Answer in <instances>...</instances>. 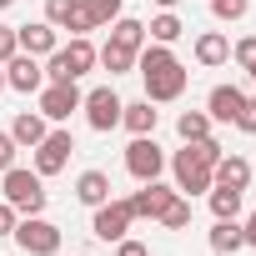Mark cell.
Instances as JSON below:
<instances>
[{
    "label": "cell",
    "instance_id": "obj_34",
    "mask_svg": "<svg viewBox=\"0 0 256 256\" xmlns=\"http://www.w3.org/2000/svg\"><path fill=\"white\" fill-rule=\"evenodd\" d=\"M16 221H20V211H16L6 196H0V236H16Z\"/></svg>",
    "mask_w": 256,
    "mask_h": 256
},
{
    "label": "cell",
    "instance_id": "obj_6",
    "mask_svg": "<svg viewBox=\"0 0 256 256\" xmlns=\"http://www.w3.org/2000/svg\"><path fill=\"white\" fill-rule=\"evenodd\" d=\"M126 171H131L136 181H161L166 151L156 146V136H131V146H126Z\"/></svg>",
    "mask_w": 256,
    "mask_h": 256
},
{
    "label": "cell",
    "instance_id": "obj_29",
    "mask_svg": "<svg viewBox=\"0 0 256 256\" xmlns=\"http://www.w3.org/2000/svg\"><path fill=\"white\" fill-rule=\"evenodd\" d=\"M251 10V0H211V16L216 20H241Z\"/></svg>",
    "mask_w": 256,
    "mask_h": 256
},
{
    "label": "cell",
    "instance_id": "obj_17",
    "mask_svg": "<svg viewBox=\"0 0 256 256\" xmlns=\"http://www.w3.org/2000/svg\"><path fill=\"white\" fill-rule=\"evenodd\" d=\"M156 120H161V110H151V100L120 106V126H126L131 136H156Z\"/></svg>",
    "mask_w": 256,
    "mask_h": 256
},
{
    "label": "cell",
    "instance_id": "obj_4",
    "mask_svg": "<svg viewBox=\"0 0 256 256\" xmlns=\"http://www.w3.org/2000/svg\"><path fill=\"white\" fill-rule=\"evenodd\" d=\"M16 241L26 256H60V226L46 221V216H26L16 221Z\"/></svg>",
    "mask_w": 256,
    "mask_h": 256
},
{
    "label": "cell",
    "instance_id": "obj_40",
    "mask_svg": "<svg viewBox=\"0 0 256 256\" xmlns=\"http://www.w3.org/2000/svg\"><path fill=\"white\" fill-rule=\"evenodd\" d=\"M0 90H6V66H0Z\"/></svg>",
    "mask_w": 256,
    "mask_h": 256
},
{
    "label": "cell",
    "instance_id": "obj_13",
    "mask_svg": "<svg viewBox=\"0 0 256 256\" xmlns=\"http://www.w3.org/2000/svg\"><path fill=\"white\" fill-rule=\"evenodd\" d=\"M16 40H20V50L26 56H50L56 46H60V36H56V26L50 20H36V26H16Z\"/></svg>",
    "mask_w": 256,
    "mask_h": 256
},
{
    "label": "cell",
    "instance_id": "obj_32",
    "mask_svg": "<svg viewBox=\"0 0 256 256\" xmlns=\"http://www.w3.org/2000/svg\"><path fill=\"white\" fill-rule=\"evenodd\" d=\"M16 151H20V146L10 141V131H0V176H6V171L16 166Z\"/></svg>",
    "mask_w": 256,
    "mask_h": 256
},
{
    "label": "cell",
    "instance_id": "obj_19",
    "mask_svg": "<svg viewBox=\"0 0 256 256\" xmlns=\"http://www.w3.org/2000/svg\"><path fill=\"white\" fill-rule=\"evenodd\" d=\"M196 60H201L206 70H211V66H226V60H231V40H226L221 30H201V36H196Z\"/></svg>",
    "mask_w": 256,
    "mask_h": 256
},
{
    "label": "cell",
    "instance_id": "obj_38",
    "mask_svg": "<svg viewBox=\"0 0 256 256\" xmlns=\"http://www.w3.org/2000/svg\"><path fill=\"white\" fill-rule=\"evenodd\" d=\"M156 6H161V10H176V6H181V0H156Z\"/></svg>",
    "mask_w": 256,
    "mask_h": 256
},
{
    "label": "cell",
    "instance_id": "obj_39",
    "mask_svg": "<svg viewBox=\"0 0 256 256\" xmlns=\"http://www.w3.org/2000/svg\"><path fill=\"white\" fill-rule=\"evenodd\" d=\"M10 6H16V0H0V10H10Z\"/></svg>",
    "mask_w": 256,
    "mask_h": 256
},
{
    "label": "cell",
    "instance_id": "obj_22",
    "mask_svg": "<svg viewBox=\"0 0 256 256\" xmlns=\"http://www.w3.org/2000/svg\"><path fill=\"white\" fill-rule=\"evenodd\" d=\"M96 66H106L110 76H126V70H136V50H131V46L106 40V46H100V56H96Z\"/></svg>",
    "mask_w": 256,
    "mask_h": 256
},
{
    "label": "cell",
    "instance_id": "obj_16",
    "mask_svg": "<svg viewBox=\"0 0 256 256\" xmlns=\"http://www.w3.org/2000/svg\"><path fill=\"white\" fill-rule=\"evenodd\" d=\"M10 141H16L20 151H36V146L46 141V116H40V110H20L16 126H10Z\"/></svg>",
    "mask_w": 256,
    "mask_h": 256
},
{
    "label": "cell",
    "instance_id": "obj_23",
    "mask_svg": "<svg viewBox=\"0 0 256 256\" xmlns=\"http://www.w3.org/2000/svg\"><path fill=\"white\" fill-rule=\"evenodd\" d=\"M241 246H246V236H241L236 221H216V226H211V251H216V256H236Z\"/></svg>",
    "mask_w": 256,
    "mask_h": 256
},
{
    "label": "cell",
    "instance_id": "obj_18",
    "mask_svg": "<svg viewBox=\"0 0 256 256\" xmlns=\"http://www.w3.org/2000/svg\"><path fill=\"white\" fill-rule=\"evenodd\" d=\"M76 201L90 206V211L106 206V201H110V176H106V171H80V181H76Z\"/></svg>",
    "mask_w": 256,
    "mask_h": 256
},
{
    "label": "cell",
    "instance_id": "obj_11",
    "mask_svg": "<svg viewBox=\"0 0 256 256\" xmlns=\"http://www.w3.org/2000/svg\"><path fill=\"white\" fill-rule=\"evenodd\" d=\"M171 171H176V191H181V196H206V191H211V166H201L191 151H176Z\"/></svg>",
    "mask_w": 256,
    "mask_h": 256
},
{
    "label": "cell",
    "instance_id": "obj_36",
    "mask_svg": "<svg viewBox=\"0 0 256 256\" xmlns=\"http://www.w3.org/2000/svg\"><path fill=\"white\" fill-rule=\"evenodd\" d=\"M116 246H120L116 256H151V251H146V241H131V236H120Z\"/></svg>",
    "mask_w": 256,
    "mask_h": 256
},
{
    "label": "cell",
    "instance_id": "obj_25",
    "mask_svg": "<svg viewBox=\"0 0 256 256\" xmlns=\"http://www.w3.org/2000/svg\"><path fill=\"white\" fill-rule=\"evenodd\" d=\"M156 221H161L166 231H186V226H191V196H181V191H176V196H171V206H166Z\"/></svg>",
    "mask_w": 256,
    "mask_h": 256
},
{
    "label": "cell",
    "instance_id": "obj_1",
    "mask_svg": "<svg viewBox=\"0 0 256 256\" xmlns=\"http://www.w3.org/2000/svg\"><path fill=\"white\" fill-rule=\"evenodd\" d=\"M136 70H141V80H146V100H151V106H166V100H181V96H186L191 70L171 56V46L146 40V46L136 50Z\"/></svg>",
    "mask_w": 256,
    "mask_h": 256
},
{
    "label": "cell",
    "instance_id": "obj_33",
    "mask_svg": "<svg viewBox=\"0 0 256 256\" xmlns=\"http://www.w3.org/2000/svg\"><path fill=\"white\" fill-rule=\"evenodd\" d=\"M16 50H20V40H16V26H0V66H6Z\"/></svg>",
    "mask_w": 256,
    "mask_h": 256
},
{
    "label": "cell",
    "instance_id": "obj_9",
    "mask_svg": "<svg viewBox=\"0 0 256 256\" xmlns=\"http://www.w3.org/2000/svg\"><path fill=\"white\" fill-rule=\"evenodd\" d=\"M70 110H80V86L76 80H46L40 86V116L46 120H70Z\"/></svg>",
    "mask_w": 256,
    "mask_h": 256
},
{
    "label": "cell",
    "instance_id": "obj_12",
    "mask_svg": "<svg viewBox=\"0 0 256 256\" xmlns=\"http://www.w3.org/2000/svg\"><path fill=\"white\" fill-rule=\"evenodd\" d=\"M171 196H176V186H166V181H141V191L131 196L136 221H156V216L171 206Z\"/></svg>",
    "mask_w": 256,
    "mask_h": 256
},
{
    "label": "cell",
    "instance_id": "obj_2",
    "mask_svg": "<svg viewBox=\"0 0 256 256\" xmlns=\"http://www.w3.org/2000/svg\"><path fill=\"white\" fill-rule=\"evenodd\" d=\"M96 46H90V36H70V46H56L50 50V66H46V80H80V76H90L96 70Z\"/></svg>",
    "mask_w": 256,
    "mask_h": 256
},
{
    "label": "cell",
    "instance_id": "obj_10",
    "mask_svg": "<svg viewBox=\"0 0 256 256\" xmlns=\"http://www.w3.org/2000/svg\"><path fill=\"white\" fill-rule=\"evenodd\" d=\"M6 86H10V90H20V96H36V90L46 86V66H40L36 56L16 50V56L6 60Z\"/></svg>",
    "mask_w": 256,
    "mask_h": 256
},
{
    "label": "cell",
    "instance_id": "obj_21",
    "mask_svg": "<svg viewBox=\"0 0 256 256\" xmlns=\"http://www.w3.org/2000/svg\"><path fill=\"white\" fill-rule=\"evenodd\" d=\"M181 36H186V26H181V16H176V10H161V16L146 26V40H156V46H176Z\"/></svg>",
    "mask_w": 256,
    "mask_h": 256
},
{
    "label": "cell",
    "instance_id": "obj_30",
    "mask_svg": "<svg viewBox=\"0 0 256 256\" xmlns=\"http://www.w3.org/2000/svg\"><path fill=\"white\" fill-rule=\"evenodd\" d=\"M76 6H80V0H46V20H50L56 30H66V20H70Z\"/></svg>",
    "mask_w": 256,
    "mask_h": 256
},
{
    "label": "cell",
    "instance_id": "obj_8",
    "mask_svg": "<svg viewBox=\"0 0 256 256\" xmlns=\"http://www.w3.org/2000/svg\"><path fill=\"white\" fill-rule=\"evenodd\" d=\"M136 226V211H131V196L126 201H106V206H96V221H90V231L110 246V241H120L126 231Z\"/></svg>",
    "mask_w": 256,
    "mask_h": 256
},
{
    "label": "cell",
    "instance_id": "obj_15",
    "mask_svg": "<svg viewBox=\"0 0 256 256\" xmlns=\"http://www.w3.org/2000/svg\"><path fill=\"white\" fill-rule=\"evenodd\" d=\"M211 186L246 191V186H251V161H246V156H221V161L211 166Z\"/></svg>",
    "mask_w": 256,
    "mask_h": 256
},
{
    "label": "cell",
    "instance_id": "obj_24",
    "mask_svg": "<svg viewBox=\"0 0 256 256\" xmlns=\"http://www.w3.org/2000/svg\"><path fill=\"white\" fill-rule=\"evenodd\" d=\"M110 40H116V46L141 50V46H146V26H141V20H131V16H120V20H110Z\"/></svg>",
    "mask_w": 256,
    "mask_h": 256
},
{
    "label": "cell",
    "instance_id": "obj_31",
    "mask_svg": "<svg viewBox=\"0 0 256 256\" xmlns=\"http://www.w3.org/2000/svg\"><path fill=\"white\" fill-rule=\"evenodd\" d=\"M66 30H70V36H90V30H96L90 10H86V6H76V10H70V20H66Z\"/></svg>",
    "mask_w": 256,
    "mask_h": 256
},
{
    "label": "cell",
    "instance_id": "obj_28",
    "mask_svg": "<svg viewBox=\"0 0 256 256\" xmlns=\"http://www.w3.org/2000/svg\"><path fill=\"white\" fill-rule=\"evenodd\" d=\"M231 60H236V66H241L246 76H251V70H256V36H246V40H236V46H231Z\"/></svg>",
    "mask_w": 256,
    "mask_h": 256
},
{
    "label": "cell",
    "instance_id": "obj_3",
    "mask_svg": "<svg viewBox=\"0 0 256 256\" xmlns=\"http://www.w3.org/2000/svg\"><path fill=\"white\" fill-rule=\"evenodd\" d=\"M0 181H6V186H0V191H6V201H10L20 216H40V211H46L50 196H46V176H40V171H20V166H10Z\"/></svg>",
    "mask_w": 256,
    "mask_h": 256
},
{
    "label": "cell",
    "instance_id": "obj_20",
    "mask_svg": "<svg viewBox=\"0 0 256 256\" xmlns=\"http://www.w3.org/2000/svg\"><path fill=\"white\" fill-rule=\"evenodd\" d=\"M206 201H211V216H216V221H236V216H241V201H246V191L211 186V191H206Z\"/></svg>",
    "mask_w": 256,
    "mask_h": 256
},
{
    "label": "cell",
    "instance_id": "obj_27",
    "mask_svg": "<svg viewBox=\"0 0 256 256\" xmlns=\"http://www.w3.org/2000/svg\"><path fill=\"white\" fill-rule=\"evenodd\" d=\"M80 6L90 10L96 30H100V26H110V20H120V0H80Z\"/></svg>",
    "mask_w": 256,
    "mask_h": 256
},
{
    "label": "cell",
    "instance_id": "obj_26",
    "mask_svg": "<svg viewBox=\"0 0 256 256\" xmlns=\"http://www.w3.org/2000/svg\"><path fill=\"white\" fill-rule=\"evenodd\" d=\"M211 116L206 110H181V120H176V131H181V141H201V136H211Z\"/></svg>",
    "mask_w": 256,
    "mask_h": 256
},
{
    "label": "cell",
    "instance_id": "obj_37",
    "mask_svg": "<svg viewBox=\"0 0 256 256\" xmlns=\"http://www.w3.org/2000/svg\"><path fill=\"white\" fill-rule=\"evenodd\" d=\"M241 236H246V246H256V211L241 221Z\"/></svg>",
    "mask_w": 256,
    "mask_h": 256
},
{
    "label": "cell",
    "instance_id": "obj_35",
    "mask_svg": "<svg viewBox=\"0 0 256 256\" xmlns=\"http://www.w3.org/2000/svg\"><path fill=\"white\" fill-rule=\"evenodd\" d=\"M236 131L256 136V100H246V106H241V116H236Z\"/></svg>",
    "mask_w": 256,
    "mask_h": 256
},
{
    "label": "cell",
    "instance_id": "obj_5",
    "mask_svg": "<svg viewBox=\"0 0 256 256\" xmlns=\"http://www.w3.org/2000/svg\"><path fill=\"white\" fill-rule=\"evenodd\" d=\"M120 96L110 90V86H96V90H86L80 96V110H86V120H90V131H116V126H120Z\"/></svg>",
    "mask_w": 256,
    "mask_h": 256
},
{
    "label": "cell",
    "instance_id": "obj_14",
    "mask_svg": "<svg viewBox=\"0 0 256 256\" xmlns=\"http://www.w3.org/2000/svg\"><path fill=\"white\" fill-rule=\"evenodd\" d=\"M241 106H246V90H236V86H216V90L206 96V116L221 120V126H236Z\"/></svg>",
    "mask_w": 256,
    "mask_h": 256
},
{
    "label": "cell",
    "instance_id": "obj_7",
    "mask_svg": "<svg viewBox=\"0 0 256 256\" xmlns=\"http://www.w3.org/2000/svg\"><path fill=\"white\" fill-rule=\"evenodd\" d=\"M76 156V136L70 131H46V141L36 146V171L40 176H60Z\"/></svg>",
    "mask_w": 256,
    "mask_h": 256
}]
</instances>
